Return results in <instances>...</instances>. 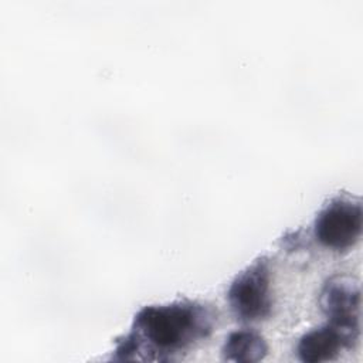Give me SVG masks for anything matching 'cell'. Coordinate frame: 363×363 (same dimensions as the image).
I'll list each match as a JSON object with an SVG mask.
<instances>
[{
    "mask_svg": "<svg viewBox=\"0 0 363 363\" xmlns=\"http://www.w3.org/2000/svg\"><path fill=\"white\" fill-rule=\"evenodd\" d=\"M217 311L207 302L180 299L147 305L136 312L129 333L118 339L115 360L169 362L208 337Z\"/></svg>",
    "mask_w": 363,
    "mask_h": 363,
    "instance_id": "obj_1",
    "label": "cell"
},
{
    "mask_svg": "<svg viewBox=\"0 0 363 363\" xmlns=\"http://www.w3.org/2000/svg\"><path fill=\"white\" fill-rule=\"evenodd\" d=\"M227 301L231 312L241 322H257L271 315L274 299L268 257H258L234 277L227 291Z\"/></svg>",
    "mask_w": 363,
    "mask_h": 363,
    "instance_id": "obj_2",
    "label": "cell"
},
{
    "mask_svg": "<svg viewBox=\"0 0 363 363\" xmlns=\"http://www.w3.org/2000/svg\"><path fill=\"white\" fill-rule=\"evenodd\" d=\"M362 225L360 199L353 194H337L318 211L313 220V238L323 248L345 251L357 242Z\"/></svg>",
    "mask_w": 363,
    "mask_h": 363,
    "instance_id": "obj_3",
    "label": "cell"
},
{
    "mask_svg": "<svg viewBox=\"0 0 363 363\" xmlns=\"http://www.w3.org/2000/svg\"><path fill=\"white\" fill-rule=\"evenodd\" d=\"M319 305L328 322L357 342L360 336V285L349 274H333L320 289Z\"/></svg>",
    "mask_w": 363,
    "mask_h": 363,
    "instance_id": "obj_4",
    "label": "cell"
},
{
    "mask_svg": "<svg viewBox=\"0 0 363 363\" xmlns=\"http://www.w3.org/2000/svg\"><path fill=\"white\" fill-rule=\"evenodd\" d=\"M356 340L345 332L326 322L325 325L306 332L298 342L299 360L305 363H320L333 360L345 349H352Z\"/></svg>",
    "mask_w": 363,
    "mask_h": 363,
    "instance_id": "obj_5",
    "label": "cell"
},
{
    "mask_svg": "<svg viewBox=\"0 0 363 363\" xmlns=\"http://www.w3.org/2000/svg\"><path fill=\"white\" fill-rule=\"evenodd\" d=\"M268 345L265 339L252 329H238L231 332L221 347V356L227 362L252 363L267 356Z\"/></svg>",
    "mask_w": 363,
    "mask_h": 363,
    "instance_id": "obj_6",
    "label": "cell"
}]
</instances>
